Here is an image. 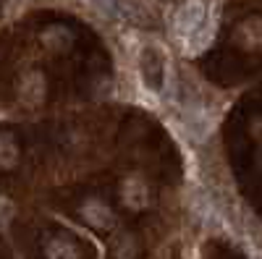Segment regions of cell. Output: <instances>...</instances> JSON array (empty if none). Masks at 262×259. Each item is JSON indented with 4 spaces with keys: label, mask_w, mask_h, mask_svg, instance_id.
I'll use <instances>...</instances> for the list:
<instances>
[{
    "label": "cell",
    "mask_w": 262,
    "mask_h": 259,
    "mask_svg": "<svg viewBox=\"0 0 262 259\" xmlns=\"http://www.w3.org/2000/svg\"><path fill=\"white\" fill-rule=\"evenodd\" d=\"M48 259H76V246L66 239H55L48 244Z\"/></svg>",
    "instance_id": "obj_5"
},
{
    "label": "cell",
    "mask_w": 262,
    "mask_h": 259,
    "mask_svg": "<svg viewBox=\"0 0 262 259\" xmlns=\"http://www.w3.org/2000/svg\"><path fill=\"white\" fill-rule=\"evenodd\" d=\"M123 197H126V202H128L131 207H142V204H144V186H142L139 181H128Z\"/></svg>",
    "instance_id": "obj_7"
},
{
    "label": "cell",
    "mask_w": 262,
    "mask_h": 259,
    "mask_svg": "<svg viewBox=\"0 0 262 259\" xmlns=\"http://www.w3.org/2000/svg\"><path fill=\"white\" fill-rule=\"evenodd\" d=\"M173 37L181 42L184 53L189 55H196L200 50L207 48V42L212 37V18H210V11L202 0H186L176 8L173 13Z\"/></svg>",
    "instance_id": "obj_1"
},
{
    "label": "cell",
    "mask_w": 262,
    "mask_h": 259,
    "mask_svg": "<svg viewBox=\"0 0 262 259\" xmlns=\"http://www.w3.org/2000/svg\"><path fill=\"white\" fill-rule=\"evenodd\" d=\"M18 157V149L8 134H0V168H11Z\"/></svg>",
    "instance_id": "obj_6"
},
{
    "label": "cell",
    "mask_w": 262,
    "mask_h": 259,
    "mask_svg": "<svg viewBox=\"0 0 262 259\" xmlns=\"http://www.w3.org/2000/svg\"><path fill=\"white\" fill-rule=\"evenodd\" d=\"M90 3H92L95 8L105 11V13H116V11L121 8V0H90Z\"/></svg>",
    "instance_id": "obj_8"
},
{
    "label": "cell",
    "mask_w": 262,
    "mask_h": 259,
    "mask_svg": "<svg viewBox=\"0 0 262 259\" xmlns=\"http://www.w3.org/2000/svg\"><path fill=\"white\" fill-rule=\"evenodd\" d=\"M81 215H84V220H90L92 225H111V212H107V207L105 204H100V202H86L84 204V209H81Z\"/></svg>",
    "instance_id": "obj_3"
},
{
    "label": "cell",
    "mask_w": 262,
    "mask_h": 259,
    "mask_svg": "<svg viewBox=\"0 0 262 259\" xmlns=\"http://www.w3.org/2000/svg\"><path fill=\"white\" fill-rule=\"evenodd\" d=\"M21 97H24V102H29V105H34V102L42 97V76H39V74H29V76L24 79Z\"/></svg>",
    "instance_id": "obj_4"
},
{
    "label": "cell",
    "mask_w": 262,
    "mask_h": 259,
    "mask_svg": "<svg viewBox=\"0 0 262 259\" xmlns=\"http://www.w3.org/2000/svg\"><path fill=\"white\" fill-rule=\"evenodd\" d=\"M139 74L147 84V89L160 92L165 84V74H168V58L160 48L155 45H144L142 55H139Z\"/></svg>",
    "instance_id": "obj_2"
}]
</instances>
